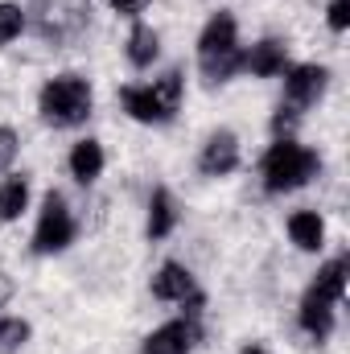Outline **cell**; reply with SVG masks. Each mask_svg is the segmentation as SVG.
<instances>
[{
	"instance_id": "7a4b0ae2",
	"label": "cell",
	"mask_w": 350,
	"mask_h": 354,
	"mask_svg": "<svg viewBox=\"0 0 350 354\" xmlns=\"http://www.w3.org/2000/svg\"><path fill=\"white\" fill-rule=\"evenodd\" d=\"M37 115H42V124L54 128V132L83 128L91 115H95V87H91V79L79 75V71H58V75H50V79L37 87Z\"/></svg>"
},
{
	"instance_id": "2e32d148",
	"label": "cell",
	"mask_w": 350,
	"mask_h": 354,
	"mask_svg": "<svg viewBox=\"0 0 350 354\" xmlns=\"http://www.w3.org/2000/svg\"><path fill=\"white\" fill-rule=\"evenodd\" d=\"M347 284H350V260L347 256H330L326 264H317L313 280H309V292L330 301V305H342L347 301Z\"/></svg>"
},
{
	"instance_id": "8992f818",
	"label": "cell",
	"mask_w": 350,
	"mask_h": 354,
	"mask_svg": "<svg viewBox=\"0 0 350 354\" xmlns=\"http://www.w3.org/2000/svg\"><path fill=\"white\" fill-rule=\"evenodd\" d=\"M239 165H243V140H239V132L214 128V132L202 136V145H198V174L206 177V181H227L231 174H239Z\"/></svg>"
},
{
	"instance_id": "5b68a950",
	"label": "cell",
	"mask_w": 350,
	"mask_h": 354,
	"mask_svg": "<svg viewBox=\"0 0 350 354\" xmlns=\"http://www.w3.org/2000/svg\"><path fill=\"white\" fill-rule=\"evenodd\" d=\"M149 292L161 305H177L185 317H202V309H206V297L198 288V276L181 264V260H161L157 272L149 276Z\"/></svg>"
},
{
	"instance_id": "603a6c76",
	"label": "cell",
	"mask_w": 350,
	"mask_h": 354,
	"mask_svg": "<svg viewBox=\"0 0 350 354\" xmlns=\"http://www.w3.org/2000/svg\"><path fill=\"white\" fill-rule=\"evenodd\" d=\"M326 29L334 33V37H342L350 29V0H330L326 4Z\"/></svg>"
},
{
	"instance_id": "9c48e42d",
	"label": "cell",
	"mask_w": 350,
	"mask_h": 354,
	"mask_svg": "<svg viewBox=\"0 0 350 354\" xmlns=\"http://www.w3.org/2000/svg\"><path fill=\"white\" fill-rule=\"evenodd\" d=\"M120 107H124V115L132 120V124H145V128H165V124H174L177 115L161 103V95L153 91V83H124L120 87Z\"/></svg>"
},
{
	"instance_id": "ba28073f",
	"label": "cell",
	"mask_w": 350,
	"mask_h": 354,
	"mask_svg": "<svg viewBox=\"0 0 350 354\" xmlns=\"http://www.w3.org/2000/svg\"><path fill=\"white\" fill-rule=\"evenodd\" d=\"M198 338H202V317L177 313L140 338V354H194Z\"/></svg>"
},
{
	"instance_id": "ac0fdd59",
	"label": "cell",
	"mask_w": 350,
	"mask_h": 354,
	"mask_svg": "<svg viewBox=\"0 0 350 354\" xmlns=\"http://www.w3.org/2000/svg\"><path fill=\"white\" fill-rule=\"evenodd\" d=\"M149 83H153L157 95H161V103L177 115L181 103H185V71H181V66H165V71H161L157 79H149Z\"/></svg>"
},
{
	"instance_id": "44dd1931",
	"label": "cell",
	"mask_w": 350,
	"mask_h": 354,
	"mask_svg": "<svg viewBox=\"0 0 350 354\" xmlns=\"http://www.w3.org/2000/svg\"><path fill=\"white\" fill-rule=\"evenodd\" d=\"M17 157H21V132L12 124H0V177L12 174Z\"/></svg>"
},
{
	"instance_id": "e0dca14e",
	"label": "cell",
	"mask_w": 350,
	"mask_h": 354,
	"mask_svg": "<svg viewBox=\"0 0 350 354\" xmlns=\"http://www.w3.org/2000/svg\"><path fill=\"white\" fill-rule=\"evenodd\" d=\"M33 206V181L29 174H4L0 177V223H21Z\"/></svg>"
},
{
	"instance_id": "3957f363",
	"label": "cell",
	"mask_w": 350,
	"mask_h": 354,
	"mask_svg": "<svg viewBox=\"0 0 350 354\" xmlns=\"http://www.w3.org/2000/svg\"><path fill=\"white\" fill-rule=\"evenodd\" d=\"M317 174H322V157L309 145H301L297 136H276L260 157V185L268 198L297 194Z\"/></svg>"
},
{
	"instance_id": "277c9868",
	"label": "cell",
	"mask_w": 350,
	"mask_h": 354,
	"mask_svg": "<svg viewBox=\"0 0 350 354\" xmlns=\"http://www.w3.org/2000/svg\"><path fill=\"white\" fill-rule=\"evenodd\" d=\"M79 239V218L75 206L66 202L62 189H46L37 202V218H33V235H29V252L33 256H66Z\"/></svg>"
},
{
	"instance_id": "6da1fadb",
	"label": "cell",
	"mask_w": 350,
	"mask_h": 354,
	"mask_svg": "<svg viewBox=\"0 0 350 354\" xmlns=\"http://www.w3.org/2000/svg\"><path fill=\"white\" fill-rule=\"evenodd\" d=\"M194 62L206 83H231L243 66V41H239V21L231 8H219L202 21L198 41H194Z\"/></svg>"
},
{
	"instance_id": "52a82bcc",
	"label": "cell",
	"mask_w": 350,
	"mask_h": 354,
	"mask_svg": "<svg viewBox=\"0 0 350 354\" xmlns=\"http://www.w3.org/2000/svg\"><path fill=\"white\" fill-rule=\"evenodd\" d=\"M330 66H322V62H293L284 75H280V83H284V95H280V103H288V107H297L301 115L309 111V107H317L322 99H326V91H330Z\"/></svg>"
},
{
	"instance_id": "5bb4252c",
	"label": "cell",
	"mask_w": 350,
	"mask_h": 354,
	"mask_svg": "<svg viewBox=\"0 0 350 354\" xmlns=\"http://www.w3.org/2000/svg\"><path fill=\"white\" fill-rule=\"evenodd\" d=\"M124 58L132 71H153L161 62V29L149 21H132V29L124 37Z\"/></svg>"
},
{
	"instance_id": "ffe728a7",
	"label": "cell",
	"mask_w": 350,
	"mask_h": 354,
	"mask_svg": "<svg viewBox=\"0 0 350 354\" xmlns=\"http://www.w3.org/2000/svg\"><path fill=\"white\" fill-rule=\"evenodd\" d=\"M29 33V12L17 0H0V46H12L17 37Z\"/></svg>"
},
{
	"instance_id": "8fae6325",
	"label": "cell",
	"mask_w": 350,
	"mask_h": 354,
	"mask_svg": "<svg viewBox=\"0 0 350 354\" xmlns=\"http://www.w3.org/2000/svg\"><path fill=\"white\" fill-rule=\"evenodd\" d=\"M181 223V206H177L169 185H153L149 202H145V239L149 243H165Z\"/></svg>"
},
{
	"instance_id": "4fadbf2b",
	"label": "cell",
	"mask_w": 350,
	"mask_h": 354,
	"mask_svg": "<svg viewBox=\"0 0 350 354\" xmlns=\"http://www.w3.org/2000/svg\"><path fill=\"white\" fill-rule=\"evenodd\" d=\"M284 235H288V243H293L297 252H305V256L326 252V218H322V210H313V206L293 210V214L284 218Z\"/></svg>"
},
{
	"instance_id": "7c38bea8",
	"label": "cell",
	"mask_w": 350,
	"mask_h": 354,
	"mask_svg": "<svg viewBox=\"0 0 350 354\" xmlns=\"http://www.w3.org/2000/svg\"><path fill=\"white\" fill-rule=\"evenodd\" d=\"M107 169V149H103V140L99 136H79L75 145H71V153H66V174L75 177V185H95L99 177Z\"/></svg>"
},
{
	"instance_id": "484cf974",
	"label": "cell",
	"mask_w": 350,
	"mask_h": 354,
	"mask_svg": "<svg viewBox=\"0 0 350 354\" xmlns=\"http://www.w3.org/2000/svg\"><path fill=\"white\" fill-rule=\"evenodd\" d=\"M95 4H99V0H66V8H75L79 17H87V12L95 8Z\"/></svg>"
},
{
	"instance_id": "4316f807",
	"label": "cell",
	"mask_w": 350,
	"mask_h": 354,
	"mask_svg": "<svg viewBox=\"0 0 350 354\" xmlns=\"http://www.w3.org/2000/svg\"><path fill=\"white\" fill-rule=\"evenodd\" d=\"M239 354H272V351H268V346H260V342H243V346H239Z\"/></svg>"
},
{
	"instance_id": "d4e9b609",
	"label": "cell",
	"mask_w": 350,
	"mask_h": 354,
	"mask_svg": "<svg viewBox=\"0 0 350 354\" xmlns=\"http://www.w3.org/2000/svg\"><path fill=\"white\" fill-rule=\"evenodd\" d=\"M12 297H17V280H12V272H4V268H0V309H4Z\"/></svg>"
},
{
	"instance_id": "30bf717a",
	"label": "cell",
	"mask_w": 350,
	"mask_h": 354,
	"mask_svg": "<svg viewBox=\"0 0 350 354\" xmlns=\"http://www.w3.org/2000/svg\"><path fill=\"white\" fill-rule=\"evenodd\" d=\"M288 66H293L288 41H284V37H260V41L243 46V66H239V75H252V79H280Z\"/></svg>"
},
{
	"instance_id": "9a60e30c",
	"label": "cell",
	"mask_w": 350,
	"mask_h": 354,
	"mask_svg": "<svg viewBox=\"0 0 350 354\" xmlns=\"http://www.w3.org/2000/svg\"><path fill=\"white\" fill-rule=\"evenodd\" d=\"M297 326H301L305 338L326 342L334 334V326H338V305H330V301H322V297H313L305 288L301 292V305H297Z\"/></svg>"
},
{
	"instance_id": "7402d4cb",
	"label": "cell",
	"mask_w": 350,
	"mask_h": 354,
	"mask_svg": "<svg viewBox=\"0 0 350 354\" xmlns=\"http://www.w3.org/2000/svg\"><path fill=\"white\" fill-rule=\"evenodd\" d=\"M297 124H301V111L288 107V103H276V111H272V140L276 136H297Z\"/></svg>"
},
{
	"instance_id": "d6986e66",
	"label": "cell",
	"mask_w": 350,
	"mask_h": 354,
	"mask_svg": "<svg viewBox=\"0 0 350 354\" xmlns=\"http://www.w3.org/2000/svg\"><path fill=\"white\" fill-rule=\"evenodd\" d=\"M33 338V326L17 313H0V354H21Z\"/></svg>"
},
{
	"instance_id": "cb8c5ba5",
	"label": "cell",
	"mask_w": 350,
	"mask_h": 354,
	"mask_svg": "<svg viewBox=\"0 0 350 354\" xmlns=\"http://www.w3.org/2000/svg\"><path fill=\"white\" fill-rule=\"evenodd\" d=\"M116 17H128V21H140V12L153 4V0H103Z\"/></svg>"
}]
</instances>
